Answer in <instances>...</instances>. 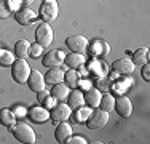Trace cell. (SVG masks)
I'll use <instances>...</instances> for the list:
<instances>
[{
	"label": "cell",
	"mask_w": 150,
	"mask_h": 144,
	"mask_svg": "<svg viewBox=\"0 0 150 144\" xmlns=\"http://www.w3.org/2000/svg\"><path fill=\"white\" fill-rule=\"evenodd\" d=\"M113 104H115V96L105 93L101 96V103H99V109L105 110V112H112L113 110Z\"/></svg>",
	"instance_id": "25"
},
{
	"label": "cell",
	"mask_w": 150,
	"mask_h": 144,
	"mask_svg": "<svg viewBox=\"0 0 150 144\" xmlns=\"http://www.w3.org/2000/svg\"><path fill=\"white\" fill-rule=\"evenodd\" d=\"M26 83H27V86H29L30 91L38 93V91H42V90H45V85H46L45 75L42 74L40 71L32 69V71H30V75H29V78H27Z\"/></svg>",
	"instance_id": "12"
},
{
	"label": "cell",
	"mask_w": 150,
	"mask_h": 144,
	"mask_svg": "<svg viewBox=\"0 0 150 144\" xmlns=\"http://www.w3.org/2000/svg\"><path fill=\"white\" fill-rule=\"evenodd\" d=\"M0 2H2V0H0Z\"/></svg>",
	"instance_id": "35"
},
{
	"label": "cell",
	"mask_w": 150,
	"mask_h": 144,
	"mask_svg": "<svg viewBox=\"0 0 150 144\" xmlns=\"http://www.w3.org/2000/svg\"><path fill=\"white\" fill-rule=\"evenodd\" d=\"M53 40H54L53 27L50 26L48 23L40 21L37 29H35V42H37L40 46H43V48H48V46L53 43Z\"/></svg>",
	"instance_id": "4"
},
{
	"label": "cell",
	"mask_w": 150,
	"mask_h": 144,
	"mask_svg": "<svg viewBox=\"0 0 150 144\" xmlns=\"http://www.w3.org/2000/svg\"><path fill=\"white\" fill-rule=\"evenodd\" d=\"M86 138L80 135H70L69 138L66 139V144H86Z\"/></svg>",
	"instance_id": "30"
},
{
	"label": "cell",
	"mask_w": 150,
	"mask_h": 144,
	"mask_svg": "<svg viewBox=\"0 0 150 144\" xmlns=\"http://www.w3.org/2000/svg\"><path fill=\"white\" fill-rule=\"evenodd\" d=\"M90 112H91V109L88 106H81V107L74 109V112H72L70 117H72L77 123H85V122H86V118H88V115H90Z\"/></svg>",
	"instance_id": "24"
},
{
	"label": "cell",
	"mask_w": 150,
	"mask_h": 144,
	"mask_svg": "<svg viewBox=\"0 0 150 144\" xmlns=\"http://www.w3.org/2000/svg\"><path fill=\"white\" fill-rule=\"evenodd\" d=\"M15 59L16 58L13 55V51H10L6 48H0V66L2 67H10Z\"/></svg>",
	"instance_id": "26"
},
{
	"label": "cell",
	"mask_w": 150,
	"mask_h": 144,
	"mask_svg": "<svg viewBox=\"0 0 150 144\" xmlns=\"http://www.w3.org/2000/svg\"><path fill=\"white\" fill-rule=\"evenodd\" d=\"M10 69H11V77L16 83L26 85L27 78H29V75H30V71H32L29 63H27L26 59L16 58V59L13 61V64L10 66Z\"/></svg>",
	"instance_id": "2"
},
{
	"label": "cell",
	"mask_w": 150,
	"mask_h": 144,
	"mask_svg": "<svg viewBox=\"0 0 150 144\" xmlns=\"http://www.w3.org/2000/svg\"><path fill=\"white\" fill-rule=\"evenodd\" d=\"M11 110H13V114L16 115V118H23V117H26V115H27V109H26V107H23L21 104H15V106L11 107Z\"/></svg>",
	"instance_id": "31"
},
{
	"label": "cell",
	"mask_w": 150,
	"mask_h": 144,
	"mask_svg": "<svg viewBox=\"0 0 150 144\" xmlns=\"http://www.w3.org/2000/svg\"><path fill=\"white\" fill-rule=\"evenodd\" d=\"M27 117L34 123H45V122L50 120V110L46 107H43L42 104H38V106H34L27 110Z\"/></svg>",
	"instance_id": "13"
},
{
	"label": "cell",
	"mask_w": 150,
	"mask_h": 144,
	"mask_svg": "<svg viewBox=\"0 0 150 144\" xmlns=\"http://www.w3.org/2000/svg\"><path fill=\"white\" fill-rule=\"evenodd\" d=\"M64 58H66V53L62 50H50L46 51L43 56H42V66H45L46 69L50 67H61L64 64Z\"/></svg>",
	"instance_id": "6"
},
{
	"label": "cell",
	"mask_w": 150,
	"mask_h": 144,
	"mask_svg": "<svg viewBox=\"0 0 150 144\" xmlns=\"http://www.w3.org/2000/svg\"><path fill=\"white\" fill-rule=\"evenodd\" d=\"M70 115H72L70 106L69 104H64L62 101L56 104L53 109H50V118H51L53 122H56V123H59V122H67L70 118Z\"/></svg>",
	"instance_id": "7"
},
{
	"label": "cell",
	"mask_w": 150,
	"mask_h": 144,
	"mask_svg": "<svg viewBox=\"0 0 150 144\" xmlns=\"http://www.w3.org/2000/svg\"><path fill=\"white\" fill-rule=\"evenodd\" d=\"M43 46H40L37 42L35 43H30V46H29V56L30 58H34V59H38L40 56H43Z\"/></svg>",
	"instance_id": "28"
},
{
	"label": "cell",
	"mask_w": 150,
	"mask_h": 144,
	"mask_svg": "<svg viewBox=\"0 0 150 144\" xmlns=\"http://www.w3.org/2000/svg\"><path fill=\"white\" fill-rule=\"evenodd\" d=\"M10 131L13 133L16 141L24 143V144H34L37 141V136H35V131L30 125L24 123V122H18L13 127H10Z\"/></svg>",
	"instance_id": "1"
},
{
	"label": "cell",
	"mask_w": 150,
	"mask_h": 144,
	"mask_svg": "<svg viewBox=\"0 0 150 144\" xmlns=\"http://www.w3.org/2000/svg\"><path fill=\"white\" fill-rule=\"evenodd\" d=\"M141 77L144 78L145 82H150V64L145 63L141 66Z\"/></svg>",
	"instance_id": "33"
},
{
	"label": "cell",
	"mask_w": 150,
	"mask_h": 144,
	"mask_svg": "<svg viewBox=\"0 0 150 144\" xmlns=\"http://www.w3.org/2000/svg\"><path fill=\"white\" fill-rule=\"evenodd\" d=\"M56 104H58V101H56L54 98H53L51 95H48V96H46V98L43 99V103H42V106H43V107H46V109L50 110V109H53V107H54Z\"/></svg>",
	"instance_id": "32"
},
{
	"label": "cell",
	"mask_w": 150,
	"mask_h": 144,
	"mask_svg": "<svg viewBox=\"0 0 150 144\" xmlns=\"http://www.w3.org/2000/svg\"><path fill=\"white\" fill-rule=\"evenodd\" d=\"M45 82L48 85H56L59 82H64V69L62 67H50L45 74Z\"/></svg>",
	"instance_id": "18"
},
{
	"label": "cell",
	"mask_w": 150,
	"mask_h": 144,
	"mask_svg": "<svg viewBox=\"0 0 150 144\" xmlns=\"http://www.w3.org/2000/svg\"><path fill=\"white\" fill-rule=\"evenodd\" d=\"M131 61H133L134 66H142V64L149 63V48L147 46H141L133 53L131 56Z\"/></svg>",
	"instance_id": "22"
},
{
	"label": "cell",
	"mask_w": 150,
	"mask_h": 144,
	"mask_svg": "<svg viewBox=\"0 0 150 144\" xmlns=\"http://www.w3.org/2000/svg\"><path fill=\"white\" fill-rule=\"evenodd\" d=\"M86 63V58H85L83 53H72L66 55L64 58V66H67L69 69H80V67L85 66Z\"/></svg>",
	"instance_id": "15"
},
{
	"label": "cell",
	"mask_w": 150,
	"mask_h": 144,
	"mask_svg": "<svg viewBox=\"0 0 150 144\" xmlns=\"http://www.w3.org/2000/svg\"><path fill=\"white\" fill-rule=\"evenodd\" d=\"M11 13H13V10L10 8L6 0H2V2H0V19H6Z\"/></svg>",
	"instance_id": "29"
},
{
	"label": "cell",
	"mask_w": 150,
	"mask_h": 144,
	"mask_svg": "<svg viewBox=\"0 0 150 144\" xmlns=\"http://www.w3.org/2000/svg\"><path fill=\"white\" fill-rule=\"evenodd\" d=\"M72 135V127H70L67 122H59L58 127L54 130V139L58 141L59 144H64L66 139Z\"/></svg>",
	"instance_id": "16"
},
{
	"label": "cell",
	"mask_w": 150,
	"mask_h": 144,
	"mask_svg": "<svg viewBox=\"0 0 150 144\" xmlns=\"http://www.w3.org/2000/svg\"><path fill=\"white\" fill-rule=\"evenodd\" d=\"M29 46H30V43H29V40H26V38L18 40L15 43V48H13V55H15V58L26 59V58L29 56Z\"/></svg>",
	"instance_id": "21"
},
{
	"label": "cell",
	"mask_w": 150,
	"mask_h": 144,
	"mask_svg": "<svg viewBox=\"0 0 150 144\" xmlns=\"http://www.w3.org/2000/svg\"><path fill=\"white\" fill-rule=\"evenodd\" d=\"M134 64L133 61H131V58H120V59H115L112 63V72H115V74L118 75H129L133 74L134 71Z\"/></svg>",
	"instance_id": "11"
},
{
	"label": "cell",
	"mask_w": 150,
	"mask_h": 144,
	"mask_svg": "<svg viewBox=\"0 0 150 144\" xmlns=\"http://www.w3.org/2000/svg\"><path fill=\"white\" fill-rule=\"evenodd\" d=\"M35 95H37V103H38V104H42V103H43V99L50 95V91H48V90H42V91L35 93Z\"/></svg>",
	"instance_id": "34"
},
{
	"label": "cell",
	"mask_w": 150,
	"mask_h": 144,
	"mask_svg": "<svg viewBox=\"0 0 150 144\" xmlns=\"http://www.w3.org/2000/svg\"><path fill=\"white\" fill-rule=\"evenodd\" d=\"M15 19L18 24H21V26H30V24L37 23L38 21V14L34 11V10H30L29 6H23V8L16 10L15 11Z\"/></svg>",
	"instance_id": "8"
},
{
	"label": "cell",
	"mask_w": 150,
	"mask_h": 144,
	"mask_svg": "<svg viewBox=\"0 0 150 144\" xmlns=\"http://www.w3.org/2000/svg\"><path fill=\"white\" fill-rule=\"evenodd\" d=\"M67 104L70 106V109H77V107H81L85 106V98H83V93L80 91L78 88H74L69 91V95H67Z\"/></svg>",
	"instance_id": "17"
},
{
	"label": "cell",
	"mask_w": 150,
	"mask_h": 144,
	"mask_svg": "<svg viewBox=\"0 0 150 144\" xmlns=\"http://www.w3.org/2000/svg\"><path fill=\"white\" fill-rule=\"evenodd\" d=\"M69 91H70L69 86L64 83V82H59V83L53 85V88H51V91H50V95H51L53 98L58 101V103H61V101H64V99L67 98Z\"/></svg>",
	"instance_id": "20"
},
{
	"label": "cell",
	"mask_w": 150,
	"mask_h": 144,
	"mask_svg": "<svg viewBox=\"0 0 150 144\" xmlns=\"http://www.w3.org/2000/svg\"><path fill=\"white\" fill-rule=\"evenodd\" d=\"M80 82H81V77H80V74H78L77 69H69L67 72H64V83L69 86L70 90L78 88V86H80Z\"/></svg>",
	"instance_id": "19"
},
{
	"label": "cell",
	"mask_w": 150,
	"mask_h": 144,
	"mask_svg": "<svg viewBox=\"0 0 150 144\" xmlns=\"http://www.w3.org/2000/svg\"><path fill=\"white\" fill-rule=\"evenodd\" d=\"M113 110L123 118H128L133 114V103L128 96L125 95H118L115 98V104H113Z\"/></svg>",
	"instance_id": "10"
},
{
	"label": "cell",
	"mask_w": 150,
	"mask_h": 144,
	"mask_svg": "<svg viewBox=\"0 0 150 144\" xmlns=\"http://www.w3.org/2000/svg\"><path fill=\"white\" fill-rule=\"evenodd\" d=\"M101 90L99 88H88L85 90L83 98H85V106H88L90 109H94V107H99V103H101Z\"/></svg>",
	"instance_id": "14"
},
{
	"label": "cell",
	"mask_w": 150,
	"mask_h": 144,
	"mask_svg": "<svg viewBox=\"0 0 150 144\" xmlns=\"http://www.w3.org/2000/svg\"><path fill=\"white\" fill-rule=\"evenodd\" d=\"M58 13H59V5H58L56 0H42L37 14H38V18H40V21L51 24L53 21H56Z\"/></svg>",
	"instance_id": "3"
},
{
	"label": "cell",
	"mask_w": 150,
	"mask_h": 144,
	"mask_svg": "<svg viewBox=\"0 0 150 144\" xmlns=\"http://www.w3.org/2000/svg\"><path fill=\"white\" fill-rule=\"evenodd\" d=\"M88 38L83 37V35H70V37L66 38V46L69 51L72 53H83L88 50Z\"/></svg>",
	"instance_id": "9"
},
{
	"label": "cell",
	"mask_w": 150,
	"mask_h": 144,
	"mask_svg": "<svg viewBox=\"0 0 150 144\" xmlns=\"http://www.w3.org/2000/svg\"><path fill=\"white\" fill-rule=\"evenodd\" d=\"M107 122H109V112L99 109V107H94L85 123H86L88 130H101L107 125Z\"/></svg>",
	"instance_id": "5"
},
{
	"label": "cell",
	"mask_w": 150,
	"mask_h": 144,
	"mask_svg": "<svg viewBox=\"0 0 150 144\" xmlns=\"http://www.w3.org/2000/svg\"><path fill=\"white\" fill-rule=\"evenodd\" d=\"M131 85V80H125V82H118V78L115 80V83L110 85V90L115 93H118V95H123L125 90H128V86Z\"/></svg>",
	"instance_id": "27"
},
{
	"label": "cell",
	"mask_w": 150,
	"mask_h": 144,
	"mask_svg": "<svg viewBox=\"0 0 150 144\" xmlns=\"http://www.w3.org/2000/svg\"><path fill=\"white\" fill-rule=\"evenodd\" d=\"M15 123H16V115L13 114L11 109H6V107L0 109V125L10 128V127H13Z\"/></svg>",
	"instance_id": "23"
}]
</instances>
